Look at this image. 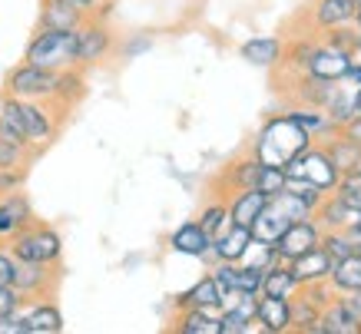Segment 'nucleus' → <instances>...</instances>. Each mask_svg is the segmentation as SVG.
Masks as SVG:
<instances>
[{
    "instance_id": "nucleus-1",
    "label": "nucleus",
    "mask_w": 361,
    "mask_h": 334,
    "mask_svg": "<svg viewBox=\"0 0 361 334\" xmlns=\"http://www.w3.org/2000/svg\"><path fill=\"white\" fill-rule=\"evenodd\" d=\"M0 116L20 132L30 149L40 152L60 136V126H63L66 113L60 106H54V103H47V99L0 97Z\"/></svg>"
},
{
    "instance_id": "nucleus-2",
    "label": "nucleus",
    "mask_w": 361,
    "mask_h": 334,
    "mask_svg": "<svg viewBox=\"0 0 361 334\" xmlns=\"http://www.w3.org/2000/svg\"><path fill=\"white\" fill-rule=\"evenodd\" d=\"M312 142L315 140L282 109V113H269V116L262 119V126L252 136L249 149L255 152V159L262 162V166H279V169H285V166L295 159V156H302Z\"/></svg>"
},
{
    "instance_id": "nucleus-3",
    "label": "nucleus",
    "mask_w": 361,
    "mask_h": 334,
    "mask_svg": "<svg viewBox=\"0 0 361 334\" xmlns=\"http://www.w3.org/2000/svg\"><path fill=\"white\" fill-rule=\"evenodd\" d=\"M23 60L33 66H47V70L77 66V33L37 27V33L30 37V44L23 50Z\"/></svg>"
},
{
    "instance_id": "nucleus-4",
    "label": "nucleus",
    "mask_w": 361,
    "mask_h": 334,
    "mask_svg": "<svg viewBox=\"0 0 361 334\" xmlns=\"http://www.w3.org/2000/svg\"><path fill=\"white\" fill-rule=\"evenodd\" d=\"M7 248H11V255L17 261H44V265H60L63 261V235L54 225L40 222V218H33Z\"/></svg>"
},
{
    "instance_id": "nucleus-5",
    "label": "nucleus",
    "mask_w": 361,
    "mask_h": 334,
    "mask_svg": "<svg viewBox=\"0 0 361 334\" xmlns=\"http://www.w3.org/2000/svg\"><path fill=\"white\" fill-rule=\"evenodd\" d=\"M56 87V70L47 66H33V63H17L11 73L4 76V97H17V99H54Z\"/></svg>"
},
{
    "instance_id": "nucleus-6",
    "label": "nucleus",
    "mask_w": 361,
    "mask_h": 334,
    "mask_svg": "<svg viewBox=\"0 0 361 334\" xmlns=\"http://www.w3.org/2000/svg\"><path fill=\"white\" fill-rule=\"evenodd\" d=\"M285 175L288 179H305V183L318 185L322 192H335V185H338L341 173L331 166L329 152L322 149V142H312L302 156H295V159L285 166Z\"/></svg>"
},
{
    "instance_id": "nucleus-7",
    "label": "nucleus",
    "mask_w": 361,
    "mask_h": 334,
    "mask_svg": "<svg viewBox=\"0 0 361 334\" xmlns=\"http://www.w3.org/2000/svg\"><path fill=\"white\" fill-rule=\"evenodd\" d=\"M11 285L20 291L23 302L54 298L56 288H60V265H44V261H17Z\"/></svg>"
},
{
    "instance_id": "nucleus-8",
    "label": "nucleus",
    "mask_w": 361,
    "mask_h": 334,
    "mask_svg": "<svg viewBox=\"0 0 361 334\" xmlns=\"http://www.w3.org/2000/svg\"><path fill=\"white\" fill-rule=\"evenodd\" d=\"M73 33H77V66H83V70L103 63V60L113 54V44H116V40H113V30L106 27V20L87 17Z\"/></svg>"
},
{
    "instance_id": "nucleus-9",
    "label": "nucleus",
    "mask_w": 361,
    "mask_h": 334,
    "mask_svg": "<svg viewBox=\"0 0 361 334\" xmlns=\"http://www.w3.org/2000/svg\"><path fill=\"white\" fill-rule=\"evenodd\" d=\"M33 218H37L33 216V202L23 189L0 195V245H11Z\"/></svg>"
},
{
    "instance_id": "nucleus-10",
    "label": "nucleus",
    "mask_w": 361,
    "mask_h": 334,
    "mask_svg": "<svg viewBox=\"0 0 361 334\" xmlns=\"http://www.w3.org/2000/svg\"><path fill=\"white\" fill-rule=\"evenodd\" d=\"M298 17L308 20V33L312 37H322L331 27H341V23L355 20V4L351 0H312Z\"/></svg>"
},
{
    "instance_id": "nucleus-11",
    "label": "nucleus",
    "mask_w": 361,
    "mask_h": 334,
    "mask_svg": "<svg viewBox=\"0 0 361 334\" xmlns=\"http://www.w3.org/2000/svg\"><path fill=\"white\" fill-rule=\"evenodd\" d=\"M318 242H322V228H318L315 218H295V222H288V228L279 235V242L272 248L282 261H292L298 255L312 252V248H318Z\"/></svg>"
},
{
    "instance_id": "nucleus-12",
    "label": "nucleus",
    "mask_w": 361,
    "mask_h": 334,
    "mask_svg": "<svg viewBox=\"0 0 361 334\" xmlns=\"http://www.w3.org/2000/svg\"><path fill=\"white\" fill-rule=\"evenodd\" d=\"M322 331L325 334H361V308L355 295H338L322 308Z\"/></svg>"
},
{
    "instance_id": "nucleus-13",
    "label": "nucleus",
    "mask_w": 361,
    "mask_h": 334,
    "mask_svg": "<svg viewBox=\"0 0 361 334\" xmlns=\"http://www.w3.org/2000/svg\"><path fill=\"white\" fill-rule=\"evenodd\" d=\"M259 169H262V162L255 159V152L252 149H245V152H239V156H232L226 166H222V173H219V189L222 192H216V195H226L229 192H235V189H252L255 185V179H259Z\"/></svg>"
},
{
    "instance_id": "nucleus-14",
    "label": "nucleus",
    "mask_w": 361,
    "mask_h": 334,
    "mask_svg": "<svg viewBox=\"0 0 361 334\" xmlns=\"http://www.w3.org/2000/svg\"><path fill=\"white\" fill-rule=\"evenodd\" d=\"M348 56L345 50L338 47H329L318 40L312 56H308V76H315V80H329V83H341L345 73H348Z\"/></svg>"
},
{
    "instance_id": "nucleus-15",
    "label": "nucleus",
    "mask_w": 361,
    "mask_h": 334,
    "mask_svg": "<svg viewBox=\"0 0 361 334\" xmlns=\"http://www.w3.org/2000/svg\"><path fill=\"white\" fill-rule=\"evenodd\" d=\"M169 248H173L176 255H186V259H209L212 238L206 235V228L199 225L196 218H189V222H183V225L169 235Z\"/></svg>"
},
{
    "instance_id": "nucleus-16",
    "label": "nucleus",
    "mask_w": 361,
    "mask_h": 334,
    "mask_svg": "<svg viewBox=\"0 0 361 334\" xmlns=\"http://www.w3.org/2000/svg\"><path fill=\"white\" fill-rule=\"evenodd\" d=\"M288 268H292V275H295L298 285H315V281H329L331 268H335V259L318 245V248H312V252H305V255L292 259L288 261Z\"/></svg>"
},
{
    "instance_id": "nucleus-17",
    "label": "nucleus",
    "mask_w": 361,
    "mask_h": 334,
    "mask_svg": "<svg viewBox=\"0 0 361 334\" xmlns=\"http://www.w3.org/2000/svg\"><path fill=\"white\" fill-rule=\"evenodd\" d=\"M23 318L30 324V334H60L66 328L63 311L54 298H37L23 304Z\"/></svg>"
},
{
    "instance_id": "nucleus-18",
    "label": "nucleus",
    "mask_w": 361,
    "mask_h": 334,
    "mask_svg": "<svg viewBox=\"0 0 361 334\" xmlns=\"http://www.w3.org/2000/svg\"><path fill=\"white\" fill-rule=\"evenodd\" d=\"M255 324H259L265 334H288L292 331V308H288V298H269V295H259V304H255Z\"/></svg>"
},
{
    "instance_id": "nucleus-19",
    "label": "nucleus",
    "mask_w": 361,
    "mask_h": 334,
    "mask_svg": "<svg viewBox=\"0 0 361 334\" xmlns=\"http://www.w3.org/2000/svg\"><path fill=\"white\" fill-rule=\"evenodd\" d=\"M87 97V76H83V66H66V70H56V87H54V106H60L63 113L83 103Z\"/></svg>"
},
{
    "instance_id": "nucleus-20",
    "label": "nucleus",
    "mask_w": 361,
    "mask_h": 334,
    "mask_svg": "<svg viewBox=\"0 0 361 334\" xmlns=\"http://www.w3.org/2000/svg\"><path fill=\"white\" fill-rule=\"evenodd\" d=\"M252 245V232L245 225H235L232 222L222 235L212 238V252H209L206 261H242L245 259V252Z\"/></svg>"
},
{
    "instance_id": "nucleus-21",
    "label": "nucleus",
    "mask_w": 361,
    "mask_h": 334,
    "mask_svg": "<svg viewBox=\"0 0 361 334\" xmlns=\"http://www.w3.org/2000/svg\"><path fill=\"white\" fill-rule=\"evenodd\" d=\"M226 202H229V218L232 222L249 228L252 222L259 218V212L269 205V195L252 185V189H235V192H229L226 195Z\"/></svg>"
},
{
    "instance_id": "nucleus-22",
    "label": "nucleus",
    "mask_w": 361,
    "mask_h": 334,
    "mask_svg": "<svg viewBox=\"0 0 361 334\" xmlns=\"http://www.w3.org/2000/svg\"><path fill=\"white\" fill-rule=\"evenodd\" d=\"M173 308L176 311H179V308H206V311H219L222 308V291H219V285H216V278H212V275H202L192 288L176 295Z\"/></svg>"
},
{
    "instance_id": "nucleus-23",
    "label": "nucleus",
    "mask_w": 361,
    "mask_h": 334,
    "mask_svg": "<svg viewBox=\"0 0 361 334\" xmlns=\"http://www.w3.org/2000/svg\"><path fill=\"white\" fill-rule=\"evenodd\" d=\"M282 50H285V37H252L245 44L239 47V56L245 63L252 66H262V70H272L279 60H282Z\"/></svg>"
},
{
    "instance_id": "nucleus-24",
    "label": "nucleus",
    "mask_w": 361,
    "mask_h": 334,
    "mask_svg": "<svg viewBox=\"0 0 361 334\" xmlns=\"http://www.w3.org/2000/svg\"><path fill=\"white\" fill-rule=\"evenodd\" d=\"M173 334H219V311L206 308H179L169 321Z\"/></svg>"
},
{
    "instance_id": "nucleus-25",
    "label": "nucleus",
    "mask_w": 361,
    "mask_h": 334,
    "mask_svg": "<svg viewBox=\"0 0 361 334\" xmlns=\"http://www.w3.org/2000/svg\"><path fill=\"white\" fill-rule=\"evenodd\" d=\"M87 20L77 7H70V0H40V17L37 27H50V30H77Z\"/></svg>"
},
{
    "instance_id": "nucleus-26",
    "label": "nucleus",
    "mask_w": 361,
    "mask_h": 334,
    "mask_svg": "<svg viewBox=\"0 0 361 334\" xmlns=\"http://www.w3.org/2000/svg\"><path fill=\"white\" fill-rule=\"evenodd\" d=\"M322 149L329 152V159L331 166L338 169L341 175L345 173H355L358 169V162H361V146L351 136H345V132H331L329 140H322Z\"/></svg>"
},
{
    "instance_id": "nucleus-27",
    "label": "nucleus",
    "mask_w": 361,
    "mask_h": 334,
    "mask_svg": "<svg viewBox=\"0 0 361 334\" xmlns=\"http://www.w3.org/2000/svg\"><path fill=\"white\" fill-rule=\"evenodd\" d=\"M288 308H292V331L298 334H325L322 331V308H318L312 298H305L302 291H295L288 298Z\"/></svg>"
},
{
    "instance_id": "nucleus-28",
    "label": "nucleus",
    "mask_w": 361,
    "mask_h": 334,
    "mask_svg": "<svg viewBox=\"0 0 361 334\" xmlns=\"http://www.w3.org/2000/svg\"><path fill=\"white\" fill-rule=\"evenodd\" d=\"M295 291H298V281L292 275V268H288V261L275 259L262 271V295H269V298H292Z\"/></svg>"
},
{
    "instance_id": "nucleus-29",
    "label": "nucleus",
    "mask_w": 361,
    "mask_h": 334,
    "mask_svg": "<svg viewBox=\"0 0 361 334\" xmlns=\"http://www.w3.org/2000/svg\"><path fill=\"white\" fill-rule=\"evenodd\" d=\"M288 222H292V218L285 216L282 209H275V205L269 202L262 212H259V218H255V222L249 225V232H252V238H255V242L275 245V242H279V235H282L285 228H288Z\"/></svg>"
},
{
    "instance_id": "nucleus-30",
    "label": "nucleus",
    "mask_w": 361,
    "mask_h": 334,
    "mask_svg": "<svg viewBox=\"0 0 361 334\" xmlns=\"http://www.w3.org/2000/svg\"><path fill=\"white\" fill-rule=\"evenodd\" d=\"M329 281L338 295H358L361 291V255L358 252H351V255H345V259L335 261Z\"/></svg>"
},
{
    "instance_id": "nucleus-31",
    "label": "nucleus",
    "mask_w": 361,
    "mask_h": 334,
    "mask_svg": "<svg viewBox=\"0 0 361 334\" xmlns=\"http://www.w3.org/2000/svg\"><path fill=\"white\" fill-rule=\"evenodd\" d=\"M196 222H199L202 228H206V235H209V238L222 235V232H226V228L232 225V218H229V202H226L222 195H209L206 205L199 209Z\"/></svg>"
},
{
    "instance_id": "nucleus-32",
    "label": "nucleus",
    "mask_w": 361,
    "mask_h": 334,
    "mask_svg": "<svg viewBox=\"0 0 361 334\" xmlns=\"http://www.w3.org/2000/svg\"><path fill=\"white\" fill-rule=\"evenodd\" d=\"M318 222V228L325 232V228H345L355 218V209H348V205L341 202L335 192H329L322 202H318V209H315V216H312Z\"/></svg>"
},
{
    "instance_id": "nucleus-33",
    "label": "nucleus",
    "mask_w": 361,
    "mask_h": 334,
    "mask_svg": "<svg viewBox=\"0 0 361 334\" xmlns=\"http://www.w3.org/2000/svg\"><path fill=\"white\" fill-rule=\"evenodd\" d=\"M322 113L331 119V126H338V130H341V126H345V123L355 116V89H345V87L338 83V89L331 93L329 106L322 109Z\"/></svg>"
},
{
    "instance_id": "nucleus-34",
    "label": "nucleus",
    "mask_w": 361,
    "mask_h": 334,
    "mask_svg": "<svg viewBox=\"0 0 361 334\" xmlns=\"http://www.w3.org/2000/svg\"><path fill=\"white\" fill-rule=\"evenodd\" d=\"M252 324H255V314L239 308V304L219 308V334H249Z\"/></svg>"
},
{
    "instance_id": "nucleus-35",
    "label": "nucleus",
    "mask_w": 361,
    "mask_h": 334,
    "mask_svg": "<svg viewBox=\"0 0 361 334\" xmlns=\"http://www.w3.org/2000/svg\"><path fill=\"white\" fill-rule=\"evenodd\" d=\"M318 245H322L331 259L338 261V259H345V255H351V252H355V238H351L345 228H325Z\"/></svg>"
},
{
    "instance_id": "nucleus-36",
    "label": "nucleus",
    "mask_w": 361,
    "mask_h": 334,
    "mask_svg": "<svg viewBox=\"0 0 361 334\" xmlns=\"http://www.w3.org/2000/svg\"><path fill=\"white\" fill-rule=\"evenodd\" d=\"M235 295H262V268L239 261L235 265Z\"/></svg>"
},
{
    "instance_id": "nucleus-37",
    "label": "nucleus",
    "mask_w": 361,
    "mask_h": 334,
    "mask_svg": "<svg viewBox=\"0 0 361 334\" xmlns=\"http://www.w3.org/2000/svg\"><path fill=\"white\" fill-rule=\"evenodd\" d=\"M318 40H322V44H329V47H338V50H345V54H351L355 44H358V27H355V23H341V27L325 30Z\"/></svg>"
},
{
    "instance_id": "nucleus-38",
    "label": "nucleus",
    "mask_w": 361,
    "mask_h": 334,
    "mask_svg": "<svg viewBox=\"0 0 361 334\" xmlns=\"http://www.w3.org/2000/svg\"><path fill=\"white\" fill-rule=\"evenodd\" d=\"M37 156V149L20 142H0V169H20Z\"/></svg>"
},
{
    "instance_id": "nucleus-39",
    "label": "nucleus",
    "mask_w": 361,
    "mask_h": 334,
    "mask_svg": "<svg viewBox=\"0 0 361 334\" xmlns=\"http://www.w3.org/2000/svg\"><path fill=\"white\" fill-rule=\"evenodd\" d=\"M335 195H338L348 209L361 212V173H345L341 175L338 185H335Z\"/></svg>"
},
{
    "instance_id": "nucleus-40",
    "label": "nucleus",
    "mask_w": 361,
    "mask_h": 334,
    "mask_svg": "<svg viewBox=\"0 0 361 334\" xmlns=\"http://www.w3.org/2000/svg\"><path fill=\"white\" fill-rule=\"evenodd\" d=\"M269 202H272L275 209H282V212H285V216H288V218H292V222H295V218H312V209H308V205L302 202L298 195H292V192H288V189H282V192H279V195H272Z\"/></svg>"
},
{
    "instance_id": "nucleus-41",
    "label": "nucleus",
    "mask_w": 361,
    "mask_h": 334,
    "mask_svg": "<svg viewBox=\"0 0 361 334\" xmlns=\"http://www.w3.org/2000/svg\"><path fill=\"white\" fill-rule=\"evenodd\" d=\"M255 189H262L269 199L279 195L285 189V169H279V166H262V169H259V179H255Z\"/></svg>"
},
{
    "instance_id": "nucleus-42",
    "label": "nucleus",
    "mask_w": 361,
    "mask_h": 334,
    "mask_svg": "<svg viewBox=\"0 0 361 334\" xmlns=\"http://www.w3.org/2000/svg\"><path fill=\"white\" fill-rule=\"evenodd\" d=\"M23 183H27V166H20V169H0V195L17 192V189H23Z\"/></svg>"
},
{
    "instance_id": "nucleus-43",
    "label": "nucleus",
    "mask_w": 361,
    "mask_h": 334,
    "mask_svg": "<svg viewBox=\"0 0 361 334\" xmlns=\"http://www.w3.org/2000/svg\"><path fill=\"white\" fill-rule=\"evenodd\" d=\"M23 304L27 302L20 298V291L13 288V285H0V318L11 314V311H20Z\"/></svg>"
},
{
    "instance_id": "nucleus-44",
    "label": "nucleus",
    "mask_w": 361,
    "mask_h": 334,
    "mask_svg": "<svg viewBox=\"0 0 361 334\" xmlns=\"http://www.w3.org/2000/svg\"><path fill=\"white\" fill-rule=\"evenodd\" d=\"M0 334H30V324H27V318H23V308L0 318Z\"/></svg>"
},
{
    "instance_id": "nucleus-45",
    "label": "nucleus",
    "mask_w": 361,
    "mask_h": 334,
    "mask_svg": "<svg viewBox=\"0 0 361 334\" xmlns=\"http://www.w3.org/2000/svg\"><path fill=\"white\" fill-rule=\"evenodd\" d=\"M13 268H17V259L11 255V248L7 245H0V285H11Z\"/></svg>"
},
{
    "instance_id": "nucleus-46",
    "label": "nucleus",
    "mask_w": 361,
    "mask_h": 334,
    "mask_svg": "<svg viewBox=\"0 0 361 334\" xmlns=\"http://www.w3.org/2000/svg\"><path fill=\"white\" fill-rule=\"evenodd\" d=\"M70 7H77L83 17H97L99 7H103V0H70Z\"/></svg>"
},
{
    "instance_id": "nucleus-47",
    "label": "nucleus",
    "mask_w": 361,
    "mask_h": 334,
    "mask_svg": "<svg viewBox=\"0 0 361 334\" xmlns=\"http://www.w3.org/2000/svg\"><path fill=\"white\" fill-rule=\"evenodd\" d=\"M0 142H20V146H27V142H23V136L13 130V126L4 116H0Z\"/></svg>"
},
{
    "instance_id": "nucleus-48",
    "label": "nucleus",
    "mask_w": 361,
    "mask_h": 334,
    "mask_svg": "<svg viewBox=\"0 0 361 334\" xmlns=\"http://www.w3.org/2000/svg\"><path fill=\"white\" fill-rule=\"evenodd\" d=\"M341 132H345V136H351V140L361 146V113H355V116H351L348 123L341 126Z\"/></svg>"
},
{
    "instance_id": "nucleus-49",
    "label": "nucleus",
    "mask_w": 361,
    "mask_h": 334,
    "mask_svg": "<svg viewBox=\"0 0 361 334\" xmlns=\"http://www.w3.org/2000/svg\"><path fill=\"white\" fill-rule=\"evenodd\" d=\"M149 47H153V40H149V37H140V40H136V37H133V40H130V47H126V50H123V56H126V60H130L133 54H142V50H149Z\"/></svg>"
},
{
    "instance_id": "nucleus-50",
    "label": "nucleus",
    "mask_w": 361,
    "mask_h": 334,
    "mask_svg": "<svg viewBox=\"0 0 361 334\" xmlns=\"http://www.w3.org/2000/svg\"><path fill=\"white\" fill-rule=\"evenodd\" d=\"M345 232H348V235L358 242V238H361V212H355V218H351L348 225H345Z\"/></svg>"
},
{
    "instance_id": "nucleus-51",
    "label": "nucleus",
    "mask_w": 361,
    "mask_h": 334,
    "mask_svg": "<svg viewBox=\"0 0 361 334\" xmlns=\"http://www.w3.org/2000/svg\"><path fill=\"white\" fill-rule=\"evenodd\" d=\"M355 113H361V87H355Z\"/></svg>"
},
{
    "instance_id": "nucleus-52",
    "label": "nucleus",
    "mask_w": 361,
    "mask_h": 334,
    "mask_svg": "<svg viewBox=\"0 0 361 334\" xmlns=\"http://www.w3.org/2000/svg\"><path fill=\"white\" fill-rule=\"evenodd\" d=\"M351 23H355V27H358V30H361V4H358V7H355V20H351Z\"/></svg>"
},
{
    "instance_id": "nucleus-53",
    "label": "nucleus",
    "mask_w": 361,
    "mask_h": 334,
    "mask_svg": "<svg viewBox=\"0 0 361 334\" xmlns=\"http://www.w3.org/2000/svg\"><path fill=\"white\" fill-rule=\"evenodd\" d=\"M355 50H358V54H361V30H358V44H355Z\"/></svg>"
},
{
    "instance_id": "nucleus-54",
    "label": "nucleus",
    "mask_w": 361,
    "mask_h": 334,
    "mask_svg": "<svg viewBox=\"0 0 361 334\" xmlns=\"http://www.w3.org/2000/svg\"><path fill=\"white\" fill-rule=\"evenodd\" d=\"M355 252H358V255H361V238H358V242H355Z\"/></svg>"
},
{
    "instance_id": "nucleus-55",
    "label": "nucleus",
    "mask_w": 361,
    "mask_h": 334,
    "mask_svg": "<svg viewBox=\"0 0 361 334\" xmlns=\"http://www.w3.org/2000/svg\"><path fill=\"white\" fill-rule=\"evenodd\" d=\"M355 302H358V308H361V291H358V295H355Z\"/></svg>"
},
{
    "instance_id": "nucleus-56",
    "label": "nucleus",
    "mask_w": 361,
    "mask_h": 334,
    "mask_svg": "<svg viewBox=\"0 0 361 334\" xmlns=\"http://www.w3.org/2000/svg\"><path fill=\"white\" fill-rule=\"evenodd\" d=\"M351 4H355V7H358V4H361V0H351Z\"/></svg>"
},
{
    "instance_id": "nucleus-57",
    "label": "nucleus",
    "mask_w": 361,
    "mask_h": 334,
    "mask_svg": "<svg viewBox=\"0 0 361 334\" xmlns=\"http://www.w3.org/2000/svg\"><path fill=\"white\" fill-rule=\"evenodd\" d=\"M113 4H116V0H113Z\"/></svg>"
}]
</instances>
